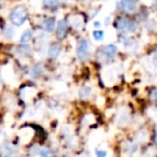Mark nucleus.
Here are the masks:
<instances>
[{
    "label": "nucleus",
    "mask_w": 157,
    "mask_h": 157,
    "mask_svg": "<svg viewBox=\"0 0 157 157\" xmlns=\"http://www.w3.org/2000/svg\"><path fill=\"white\" fill-rule=\"evenodd\" d=\"M153 63H154L155 67H157V46L154 50V53H153Z\"/></svg>",
    "instance_id": "20"
},
{
    "label": "nucleus",
    "mask_w": 157,
    "mask_h": 157,
    "mask_svg": "<svg viewBox=\"0 0 157 157\" xmlns=\"http://www.w3.org/2000/svg\"><path fill=\"white\" fill-rule=\"evenodd\" d=\"M67 30H68V25L67 22L65 20H61L58 22L57 24V37L59 39H63L67 35Z\"/></svg>",
    "instance_id": "5"
},
{
    "label": "nucleus",
    "mask_w": 157,
    "mask_h": 157,
    "mask_svg": "<svg viewBox=\"0 0 157 157\" xmlns=\"http://www.w3.org/2000/svg\"><path fill=\"white\" fill-rule=\"evenodd\" d=\"M138 150V145L136 143H129L128 145L125 147V152L127 153V154H133V153H136Z\"/></svg>",
    "instance_id": "15"
},
{
    "label": "nucleus",
    "mask_w": 157,
    "mask_h": 157,
    "mask_svg": "<svg viewBox=\"0 0 157 157\" xmlns=\"http://www.w3.org/2000/svg\"><path fill=\"white\" fill-rule=\"evenodd\" d=\"M41 26L45 31L51 33V31H53L55 28V18H53V17L52 18H46V20L42 23Z\"/></svg>",
    "instance_id": "8"
},
{
    "label": "nucleus",
    "mask_w": 157,
    "mask_h": 157,
    "mask_svg": "<svg viewBox=\"0 0 157 157\" xmlns=\"http://www.w3.org/2000/svg\"><path fill=\"white\" fill-rule=\"evenodd\" d=\"M76 53H78V57L81 60H84L90 56V44L86 40H81V42L78 43Z\"/></svg>",
    "instance_id": "3"
},
{
    "label": "nucleus",
    "mask_w": 157,
    "mask_h": 157,
    "mask_svg": "<svg viewBox=\"0 0 157 157\" xmlns=\"http://www.w3.org/2000/svg\"><path fill=\"white\" fill-rule=\"evenodd\" d=\"M152 3H157V0H150Z\"/></svg>",
    "instance_id": "23"
},
{
    "label": "nucleus",
    "mask_w": 157,
    "mask_h": 157,
    "mask_svg": "<svg viewBox=\"0 0 157 157\" xmlns=\"http://www.w3.org/2000/svg\"><path fill=\"white\" fill-rule=\"evenodd\" d=\"M105 37V31L103 30H94L93 31V38L96 41H102Z\"/></svg>",
    "instance_id": "14"
},
{
    "label": "nucleus",
    "mask_w": 157,
    "mask_h": 157,
    "mask_svg": "<svg viewBox=\"0 0 157 157\" xmlns=\"http://www.w3.org/2000/svg\"><path fill=\"white\" fill-rule=\"evenodd\" d=\"M58 0H43L42 5L45 9H54L58 6Z\"/></svg>",
    "instance_id": "11"
},
{
    "label": "nucleus",
    "mask_w": 157,
    "mask_h": 157,
    "mask_svg": "<svg viewBox=\"0 0 157 157\" xmlns=\"http://www.w3.org/2000/svg\"><path fill=\"white\" fill-rule=\"evenodd\" d=\"M96 156L97 157H107L108 152L105 150H100V148H96Z\"/></svg>",
    "instance_id": "18"
},
{
    "label": "nucleus",
    "mask_w": 157,
    "mask_h": 157,
    "mask_svg": "<svg viewBox=\"0 0 157 157\" xmlns=\"http://www.w3.org/2000/svg\"><path fill=\"white\" fill-rule=\"evenodd\" d=\"M102 52L107 57L112 58V57L115 56L116 53H117V48H116L114 44H108V45H105V48H103Z\"/></svg>",
    "instance_id": "7"
},
{
    "label": "nucleus",
    "mask_w": 157,
    "mask_h": 157,
    "mask_svg": "<svg viewBox=\"0 0 157 157\" xmlns=\"http://www.w3.org/2000/svg\"><path fill=\"white\" fill-rule=\"evenodd\" d=\"M114 26L117 30H126L128 33H133L138 28V24L135 21L128 20L126 17H118L114 23Z\"/></svg>",
    "instance_id": "2"
},
{
    "label": "nucleus",
    "mask_w": 157,
    "mask_h": 157,
    "mask_svg": "<svg viewBox=\"0 0 157 157\" xmlns=\"http://www.w3.org/2000/svg\"><path fill=\"white\" fill-rule=\"evenodd\" d=\"M13 154V150L7 144L0 145V157H11Z\"/></svg>",
    "instance_id": "9"
},
{
    "label": "nucleus",
    "mask_w": 157,
    "mask_h": 157,
    "mask_svg": "<svg viewBox=\"0 0 157 157\" xmlns=\"http://www.w3.org/2000/svg\"><path fill=\"white\" fill-rule=\"evenodd\" d=\"M65 157H70V156H65Z\"/></svg>",
    "instance_id": "24"
},
{
    "label": "nucleus",
    "mask_w": 157,
    "mask_h": 157,
    "mask_svg": "<svg viewBox=\"0 0 157 157\" xmlns=\"http://www.w3.org/2000/svg\"><path fill=\"white\" fill-rule=\"evenodd\" d=\"M90 95H92V88L88 87V86H84L78 90V96L82 99H87Z\"/></svg>",
    "instance_id": "10"
},
{
    "label": "nucleus",
    "mask_w": 157,
    "mask_h": 157,
    "mask_svg": "<svg viewBox=\"0 0 157 157\" xmlns=\"http://www.w3.org/2000/svg\"><path fill=\"white\" fill-rule=\"evenodd\" d=\"M31 37H33V33H31L30 30H26L22 35V37H21L20 42H21V43H23V44L27 43V42H29V40L31 39Z\"/></svg>",
    "instance_id": "12"
},
{
    "label": "nucleus",
    "mask_w": 157,
    "mask_h": 157,
    "mask_svg": "<svg viewBox=\"0 0 157 157\" xmlns=\"http://www.w3.org/2000/svg\"><path fill=\"white\" fill-rule=\"evenodd\" d=\"M94 26L98 28V27H100V23H99V22H95V23H94Z\"/></svg>",
    "instance_id": "21"
},
{
    "label": "nucleus",
    "mask_w": 157,
    "mask_h": 157,
    "mask_svg": "<svg viewBox=\"0 0 157 157\" xmlns=\"http://www.w3.org/2000/svg\"><path fill=\"white\" fill-rule=\"evenodd\" d=\"M60 52H61V46L58 43H52L50 45V48H48V54L52 58H56L57 56H59Z\"/></svg>",
    "instance_id": "6"
},
{
    "label": "nucleus",
    "mask_w": 157,
    "mask_h": 157,
    "mask_svg": "<svg viewBox=\"0 0 157 157\" xmlns=\"http://www.w3.org/2000/svg\"><path fill=\"white\" fill-rule=\"evenodd\" d=\"M139 0H120V7L126 13H133L137 10Z\"/></svg>",
    "instance_id": "4"
},
{
    "label": "nucleus",
    "mask_w": 157,
    "mask_h": 157,
    "mask_svg": "<svg viewBox=\"0 0 157 157\" xmlns=\"http://www.w3.org/2000/svg\"><path fill=\"white\" fill-rule=\"evenodd\" d=\"M1 1H2V0H0V2H1Z\"/></svg>",
    "instance_id": "25"
},
{
    "label": "nucleus",
    "mask_w": 157,
    "mask_h": 157,
    "mask_svg": "<svg viewBox=\"0 0 157 157\" xmlns=\"http://www.w3.org/2000/svg\"><path fill=\"white\" fill-rule=\"evenodd\" d=\"M150 99L152 101H157V88H153L150 93Z\"/></svg>",
    "instance_id": "19"
},
{
    "label": "nucleus",
    "mask_w": 157,
    "mask_h": 157,
    "mask_svg": "<svg viewBox=\"0 0 157 157\" xmlns=\"http://www.w3.org/2000/svg\"><path fill=\"white\" fill-rule=\"evenodd\" d=\"M39 155L41 157H55L54 153L46 147H41L39 150Z\"/></svg>",
    "instance_id": "13"
},
{
    "label": "nucleus",
    "mask_w": 157,
    "mask_h": 157,
    "mask_svg": "<svg viewBox=\"0 0 157 157\" xmlns=\"http://www.w3.org/2000/svg\"><path fill=\"white\" fill-rule=\"evenodd\" d=\"M128 118H129V115H128V113L127 112H122V113L120 114V116H118V122L121 123V124H126L127 123V121H128Z\"/></svg>",
    "instance_id": "16"
},
{
    "label": "nucleus",
    "mask_w": 157,
    "mask_h": 157,
    "mask_svg": "<svg viewBox=\"0 0 157 157\" xmlns=\"http://www.w3.org/2000/svg\"><path fill=\"white\" fill-rule=\"evenodd\" d=\"M14 29L12 28V27H7V29H6V37L8 38V39H12V38L14 37Z\"/></svg>",
    "instance_id": "17"
},
{
    "label": "nucleus",
    "mask_w": 157,
    "mask_h": 157,
    "mask_svg": "<svg viewBox=\"0 0 157 157\" xmlns=\"http://www.w3.org/2000/svg\"><path fill=\"white\" fill-rule=\"evenodd\" d=\"M154 140H155V143H157V130L155 132V137H154Z\"/></svg>",
    "instance_id": "22"
},
{
    "label": "nucleus",
    "mask_w": 157,
    "mask_h": 157,
    "mask_svg": "<svg viewBox=\"0 0 157 157\" xmlns=\"http://www.w3.org/2000/svg\"><path fill=\"white\" fill-rule=\"evenodd\" d=\"M28 17V11L25 6H17L10 13V21L15 26H22Z\"/></svg>",
    "instance_id": "1"
}]
</instances>
